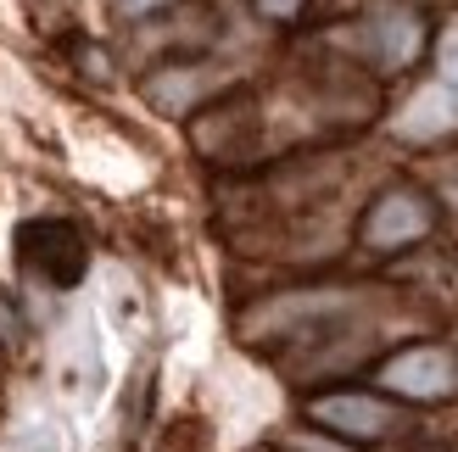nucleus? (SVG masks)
I'll use <instances>...</instances> for the list:
<instances>
[{
  "label": "nucleus",
  "mask_w": 458,
  "mask_h": 452,
  "mask_svg": "<svg viewBox=\"0 0 458 452\" xmlns=\"http://www.w3.org/2000/svg\"><path fill=\"white\" fill-rule=\"evenodd\" d=\"M380 386L397 391V397H414V402H437V397L458 391V364L442 347H414V352H403L380 369Z\"/></svg>",
  "instance_id": "nucleus-1"
},
{
  "label": "nucleus",
  "mask_w": 458,
  "mask_h": 452,
  "mask_svg": "<svg viewBox=\"0 0 458 452\" xmlns=\"http://www.w3.org/2000/svg\"><path fill=\"white\" fill-rule=\"evenodd\" d=\"M425 230H430V207H425L420 196H408V190H392V196L375 201L369 223H363V240H369L375 252H392V246L420 240Z\"/></svg>",
  "instance_id": "nucleus-2"
},
{
  "label": "nucleus",
  "mask_w": 458,
  "mask_h": 452,
  "mask_svg": "<svg viewBox=\"0 0 458 452\" xmlns=\"http://www.w3.org/2000/svg\"><path fill=\"white\" fill-rule=\"evenodd\" d=\"M56 374H62V386L73 397L96 402V391H101V352H96V324H89V313H79V319L62 330Z\"/></svg>",
  "instance_id": "nucleus-3"
},
{
  "label": "nucleus",
  "mask_w": 458,
  "mask_h": 452,
  "mask_svg": "<svg viewBox=\"0 0 458 452\" xmlns=\"http://www.w3.org/2000/svg\"><path fill=\"white\" fill-rule=\"evenodd\" d=\"M392 129L403 140H442L458 129V89L447 84H425L420 96H408V106L392 118Z\"/></svg>",
  "instance_id": "nucleus-4"
},
{
  "label": "nucleus",
  "mask_w": 458,
  "mask_h": 452,
  "mask_svg": "<svg viewBox=\"0 0 458 452\" xmlns=\"http://www.w3.org/2000/svg\"><path fill=\"white\" fill-rule=\"evenodd\" d=\"M313 419L341 431V436H358V441H375V436L392 431V414H386V402H375V397H318Z\"/></svg>",
  "instance_id": "nucleus-5"
},
{
  "label": "nucleus",
  "mask_w": 458,
  "mask_h": 452,
  "mask_svg": "<svg viewBox=\"0 0 458 452\" xmlns=\"http://www.w3.org/2000/svg\"><path fill=\"white\" fill-rule=\"evenodd\" d=\"M369 51L380 56V67H403V62H414L420 51V22L414 12H403V6H380L369 17Z\"/></svg>",
  "instance_id": "nucleus-6"
},
{
  "label": "nucleus",
  "mask_w": 458,
  "mask_h": 452,
  "mask_svg": "<svg viewBox=\"0 0 458 452\" xmlns=\"http://www.w3.org/2000/svg\"><path fill=\"white\" fill-rule=\"evenodd\" d=\"M12 452H73V436H67L62 419H51V414H29V419L17 424Z\"/></svg>",
  "instance_id": "nucleus-7"
},
{
  "label": "nucleus",
  "mask_w": 458,
  "mask_h": 452,
  "mask_svg": "<svg viewBox=\"0 0 458 452\" xmlns=\"http://www.w3.org/2000/svg\"><path fill=\"white\" fill-rule=\"evenodd\" d=\"M437 67H442V79H437V84L458 89V29L442 34V45H437Z\"/></svg>",
  "instance_id": "nucleus-8"
},
{
  "label": "nucleus",
  "mask_w": 458,
  "mask_h": 452,
  "mask_svg": "<svg viewBox=\"0 0 458 452\" xmlns=\"http://www.w3.org/2000/svg\"><path fill=\"white\" fill-rule=\"evenodd\" d=\"M123 17H146V12H157V6H168V0H112Z\"/></svg>",
  "instance_id": "nucleus-9"
},
{
  "label": "nucleus",
  "mask_w": 458,
  "mask_h": 452,
  "mask_svg": "<svg viewBox=\"0 0 458 452\" xmlns=\"http://www.w3.org/2000/svg\"><path fill=\"white\" fill-rule=\"evenodd\" d=\"M258 6H263L268 17H280V22H285V17H296V12H302V0H258Z\"/></svg>",
  "instance_id": "nucleus-10"
}]
</instances>
